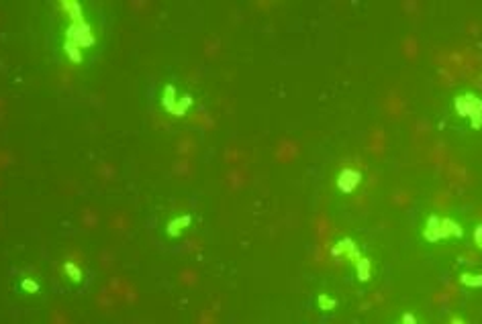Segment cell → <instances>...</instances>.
Wrapping results in <instances>:
<instances>
[{
  "instance_id": "2",
  "label": "cell",
  "mask_w": 482,
  "mask_h": 324,
  "mask_svg": "<svg viewBox=\"0 0 482 324\" xmlns=\"http://www.w3.org/2000/svg\"><path fill=\"white\" fill-rule=\"evenodd\" d=\"M446 173H448V177H450L454 184H458V186H468V184H470V173H468V169H466L462 163L456 161V159H448V163H446Z\"/></svg>"
},
{
  "instance_id": "5",
  "label": "cell",
  "mask_w": 482,
  "mask_h": 324,
  "mask_svg": "<svg viewBox=\"0 0 482 324\" xmlns=\"http://www.w3.org/2000/svg\"><path fill=\"white\" fill-rule=\"evenodd\" d=\"M401 51H402V55L406 57V59H417L419 57V41L415 39V37H404L402 39V43H401Z\"/></svg>"
},
{
  "instance_id": "3",
  "label": "cell",
  "mask_w": 482,
  "mask_h": 324,
  "mask_svg": "<svg viewBox=\"0 0 482 324\" xmlns=\"http://www.w3.org/2000/svg\"><path fill=\"white\" fill-rule=\"evenodd\" d=\"M386 143H388L386 141V133L380 127L370 131V135H368V149H370V153H374L376 157H382L386 153Z\"/></svg>"
},
{
  "instance_id": "6",
  "label": "cell",
  "mask_w": 482,
  "mask_h": 324,
  "mask_svg": "<svg viewBox=\"0 0 482 324\" xmlns=\"http://www.w3.org/2000/svg\"><path fill=\"white\" fill-rule=\"evenodd\" d=\"M433 204H435V208H439V210H448L450 204H452V196H450L448 192H437L435 198H433Z\"/></svg>"
},
{
  "instance_id": "9",
  "label": "cell",
  "mask_w": 482,
  "mask_h": 324,
  "mask_svg": "<svg viewBox=\"0 0 482 324\" xmlns=\"http://www.w3.org/2000/svg\"><path fill=\"white\" fill-rule=\"evenodd\" d=\"M296 155V147L292 145V143H288V145H284L282 149H280V153H278V157L282 159V161H290L292 157Z\"/></svg>"
},
{
  "instance_id": "7",
  "label": "cell",
  "mask_w": 482,
  "mask_h": 324,
  "mask_svg": "<svg viewBox=\"0 0 482 324\" xmlns=\"http://www.w3.org/2000/svg\"><path fill=\"white\" fill-rule=\"evenodd\" d=\"M454 298H456V290H454V288H448V290L437 292V294L433 296V302H437V304H446V302H452Z\"/></svg>"
},
{
  "instance_id": "11",
  "label": "cell",
  "mask_w": 482,
  "mask_h": 324,
  "mask_svg": "<svg viewBox=\"0 0 482 324\" xmlns=\"http://www.w3.org/2000/svg\"><path fill=\"white\" fill-rule=\"evenodd\" d=\"M415 135L417 137H425L427 135V125L425 123H417L415 125Z\"/></svg>"
},
{
  "instance_id": "1",
  "label": "cell",
  "mask_w": 482,
  "mask_h": 324,
  "mask_svg": "<svg viewBox=\"0 0 482 324\" xmlns=\"http://www.w3.org/2000/svg\"><path fill=\"white\" fill-rule=\"evenodd\" d=\"M384 110H386V114H388L391 118H401V116H404L406 104H404L402 94H399L397 90H391V92L386 94V98H384Z\"/></svg>"
},
{
  "instance_id": "10",
  "label": "cell",
  "mask_w": 482,
  "mask_h": 324,
  "mask_svg": "<svg viewBox=\"0 0 482 324\" xmlns=\"http://www.w3.org/2000/svg\"><path fill=\"white\" fill-rule=\"evenodd\" d=\"M466 31H470V35H480V31H482L480 23H476V21L466 23Z\"/></svg>"
},
{
  "instance_id": "8",
  "label": "cell",
  "mask_w": 482,
  "mask_h": 324,
  "mask_svg": "<svg viewBox=\"0 0 482 324\" xmlns=\"http://www.w3.org/2000/svg\"><path fill=\"white\" fill-rule=\"evenodd\" d=\"M393 202H395L399 208L409 206V202H411V194H409L406 190H397V192L393 194Z\"/></svg>"
},
{
  "instance_id": "4",
  "label": "cell",
  "mask_w": 482,
  "mask_h": 324,
  "mask_svg": "<svg viewBox=\"0 0 482 324\" xmlns=\"http://www.w3.org/2000/svg\"><path fill=\"white\" fill-rule=\"evenodd\" d=\"M448 149H446V145L443 143H433V147L429 149V161L435 163V165H439V167H446V163H448Z\"/></svg>"
}]
</instances>
